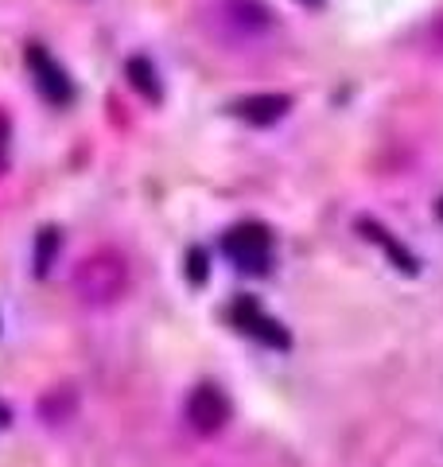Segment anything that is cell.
I'll return each instance as SVG.
<instances>
[{
	"label": "cell",
	"instance_id": "1",
	"mask_svg": "<svg viewBox=\"0 0 443 467\" xmlns=\"http://www.w3.org/2000/svg\"><path fill=\"white\" fill-rule=\"evenodd\" d=\"M74 288H78V296L86 304H113L125 296L129 288V265L121 254H90L78 265V273H74Z\"/></svg>",
	"mask_w": 443,
	"mask_h": 467
},
{
	"label": "cell",
	"instance_id": "2",
	"mask_svg": "<svg viewBox=\"0 0 443 467\" xmlns=\"http://www.w3.org/2000/svg\"><path fill=\"white\" fill-rule=\"evenodd\" d=\"M222 250H226L245 273H269L273 265V234L257 226V223H242L226 234V242H222Z\"/></svg>",
	"mask_w": 443,
	"mask_h": 467
},
{
	"label": "cell",
	"instance_id": "3",
	"mask_svg": "<svg viewBox=\"0 0 443 467\" xmlns=\"http://www.w3.org/2000/svg\"><path fill=\"white\" fill-rule=\"evenodd\" d=\"M27 70H32V78H36V90L47 98L51 106H70L74 101V82L47 47H39V43L27 47Z\"/></svg>",
	"mask_w": 443,
	"mask_h": 467
},
{
	"label": "cell",
	"instance_id": "4",
	"mask_svg": "<svg viewBox=\"0 0 443 467\" xmlns=\"http://www.w3.org/2000/svg\"><path fill=\"white\" fill-rule=\"evenodd\" d=\"M187 420L202 436L222 432L226 429V420H230V398L218 386H199L195 393H191V401H187Z\"/></svg>",
	"mask_w": 443,
	"mask_h": 467
},
{
	"label": "cell",
	"instance_id": "5",
	"mask_svg": "<svg viewBox=\"0 0 443 467\" xmlns=\"http://www.w3.org/2000/svg\"><path fill=\"white\" fill-rule=\"evenodd\" d=\"M230 109H233V117H242L249 125H273L292 109V98L288 94H249V98L233 101Z\"/></svg>",
	"mask_w": 443,
	"mask_h": 467
},
{
	"label": "cell",
	"instance_id": "6",
	"mask_svg": "<svg viewBox=\"0 0 443 467\" xmlns=\"http://www.w3.org/2000/svg\"><path fill=\"white\" fill-rule=\"evenodd\" d=\"M233 324H242L249 335H257V339L273 343V347H288V335L280 331V324H273L269 316H261L253 300H238V304H233Z\"/></svg>",
	"mask_w": 443,
	"mask_h": 467
},
{
	"label": "cell",
	"instance_id": "7",
	"mask_svg": "<svg viewBox=\"0 0 443 467\" xmlns=\"http://www.w3.org/2000/svg\"><path fill=\"white\" fill-rule=\"evenodd\" d=\"M129 82L137 86V90H140L148 101H160V98H164V86H160V78H156V70H152V63H148V58H129Z\"/></svg>",
	"mask_w": 443,
	"mask_h": 467
},
{
	"label": "cell",
	"instance_id": "8",
	"mask_svg": "<svg viewBox=\"0 0 443 467\" xmlns=\"http://www.w3.org/2000/svg\"><path fill=\"white\" fill-rule=\"evenodd\" d=\"M8 152H12V125H8V117L0 113V171L8 168Z\"/></svg>",
	"mask_w": 443,
	"mask_h": 467
},
{
	"label": "cell",
	"instance_id": "9",
	"mask_svg": "<svg viewBox=\"0 0 443 467\" xmlns=\"http://www.w3.org/2000/svg\"><path fill=\"white\" fill-rule=\"evenodd\" d=\"M55 230H43V238H39V273L47 269V261H51V254H55Z\"/></svg>",
	"mask_w": 443,
	"mask_h": 467
},
{
	"label": "cell",
	"instance_id": "10",
	"mask_svg": "<svg viewBox=\"0 0 443 467\" xmlns=\"http://www.w3.org/2000/svg\"><path fill=\"white\" fill-rule=\"evenodd\" d=\"M191 281H206V257L191 254Z\"/></svg>",
	"mask_w": 443,
	"mask_h": 467
}]
</instances>
